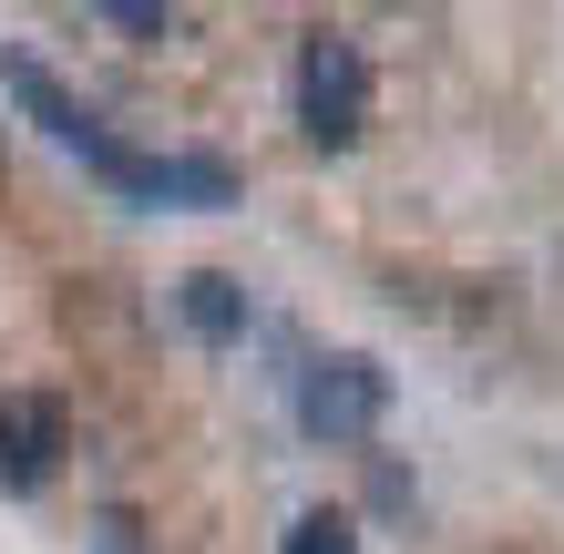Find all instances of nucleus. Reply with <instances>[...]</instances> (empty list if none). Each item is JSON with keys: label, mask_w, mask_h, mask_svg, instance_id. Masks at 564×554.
<instances>
[{"label": "nucleus", "mask_w": 564, "mask_h": 554, "mask_svg": "<svg viewBox=\"0 0 564 554\" xmlns=\"http://www.w3.org/2000/svg\"><path fill=\"white\" fill-rule=\"evenodd\" d=\"M0 93L21 104V123H42V134L73 154L104 195H123V206H154V216H226V206L247 195L237 154H216V144H134V134H113V123L93 113L31 42H0Z\"/></svg>", "instance_id": "1"}, {"label": "nucleus", "mask_w": 564, "mask_h": 554, "mask_svg": "<svg viewBox=\"0 0 564 554\" xmlns=\"http://www.w3.org/2000/svg\"><path fill=\"white\" fill-rule=\"evenodd\" d=\"M288 113H297V134H308L318 154H349L359 134H370V52H359V31H339V21L297 31V52H288Z\"/></svg>", "instance_id": "2"}, {"label": "nucleus", "mask_w": 564, "mask_h": 554, "mask_svg": "<svg viewBox=\"0 0 564 554\" xmlns=\"http://www.w3.org/2000/svg\"><path fill=\"white\" fill-rule=\"evenodd\" d=\"M288 411H297L308 442L359 452V442H380V421H390V370L370 349H308V360L288 370Z\"/></svg>", "instance_id": "3"}, {"label": "nucleus", "mask_w": 564, "mask_h": 554, "mask_svg": "<svg viewBox=\"0 0 564 554\" xmlns=\"http://www.w3.org/2000/svg\"><path fill=\"white\" fill-rule=\"evenodd\" d=\"M62 463H73V401L62 390H0V493L11 503L52 493Z\"/></svg>", "instance_id": "4"}, {"label": "nucleus", "mask_w": 564, "mask_h": 554, "mask_svg": "<svg viewBox=\"0 0 564 554\" xmlns=\"http://www.w3.org/2000/svg\"><path fill=\"white\" fill-rule=\"evenodd\" d=\"M175 308H185V329L206 339V349H237V339L257 329V308H247V287L226 278V268H195V278H175Z\"/></svg>", "instance_id": "5"}, {"label": "nucleus", "mask_w": 564, "mask_h": 554, "mask_svg": "<svg viewBox=\"0 0 564 554\" xmlns=\"http://www.w3.org/2000/svg\"><path fill=\"white\" fill-rule=\"evenodd\" d=\"M278 554H359V524H349L339 503H308V513H288Z\"/></svg>", "instance_id": "6"}, {"label": "nucleus", "mask_w": 564, "mask_h": 554, "mask_svg": "<svg viewBox=\"0 0 564 554\" xmlns=\"http://www.w3.org/2000/svg\"><path fill=\"white\" fill-rule=\"evenodd\" d=\"M93 554H144V513L134 503H104V513H93Z\"/></svg>", "instance_id": "7"}, {"label": "nucleus", "mask_w": 564, "mask_h": 554, "mask_svg": "<svg viewBox=\"0 0 564 554\" xmlns=\"http://www.w3.org/2000/svg\"><path fill=\"white\" fill-rule=\"evenodd\" d=\"M93 21H113V31H144V42H154V31H175V11H164V0H104Z\"/></svg>", "instance_id": "8"}]
</instances>
